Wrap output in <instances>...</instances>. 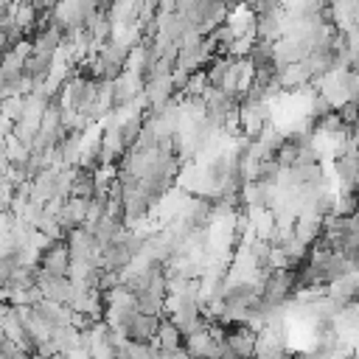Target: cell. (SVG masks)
Listing matches in <instances>:
<instances>
[{
	"label": "cell",
	"instance_id": "cell-1",
	"mask_svg": "<svg viewBox=\"0 0 359 359\" xmlns=\"http://www.w3.org/2000/svg\"><path fill=\"white\" fill-rule=\"evenodd\" d=\"M163 314H135V320L126 325L123 331V339L132 342V345H151L154 342V334H157V325H160Z\"/></svg>",
	"mask_w": 359,
	"mask_h": 359
},
{
	"label": "cell",
	"instance_id": "cell-2",
	"mask_svg": "<svg viewBox=\"0 0 359 359\" xmlns=\"http://www.w3.org/2000/svg\"><path fill=\"white\" fill-rule=\"evenodd\" d=\"M34 314L53 331V328H62V325H67L70 320H73V311L67 309V306H62V303H53V300H48V297H39L34 306Z\"/></svg>",
	"mask_w": 359,
	"mask_h": 359
},
{
	"label": "cell",
	"instance_id": "cell-3",
	"mask_svg": "<svg viewBox=\"0 0 359 359\" xmlns=\"http://www.w3.org/2000/svg\"><path fill=\"white\" fill-rule=\"evenodd\" d=\"M151 345H157L160 351H180L182 348V334L177 331V325L168 317H163L160 325H157V334H154V342Z\"/></svg>",
	"mask_w": 359,
	"mask_h": 359
}]
</instances>
